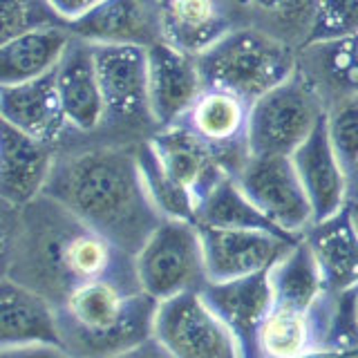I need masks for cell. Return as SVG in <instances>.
I'll return each mask as SVG.
<instances>
[{
	"label": "cell",
	"instance_id": "35",
	"mask_svg": "<svg viewBox=\"0 0 358 358\" xmlns=\"http://www.w3.org/2000/svg\"><path fill=\"white\" fill-rule=\"evenodd\" d=\"M347 184H350V201L358 199V164L347 173Z\"/></svg>",
	"mask_w": 358,
	"mask_h": 358
},
{
	"label": "cell",
	"instance_id": "36",
	"mask_svg": "<svg viewBox=\"0 0 358 358\" xmlns=\"http://www.w3.org/2000/svg\"><path fill=\"white\" fill-rule=\"evenodd\" d=\"M350 309H352V322L354 329L358 334V287L354 291H350Z\"/></svg>",
	"mask_w": 358,
	"mask_h": 358
},
{
	"label": "cell",
	"instance_id": "17",
	"mask_svg": "<svg viewBox=\"0 0 358 358\" xmlns=\"http://www.w3.org/2000/svg\"><path fill=\"white\" fill-rule=\"evenodd\" d=\"M201 296L210 309L231 329L242 358H253L255 338L271 309V282L268 271L229 282H206Z\"/></svg>",
	"mask_w": 358,
	"mask_h": 358
},
{
	"label": "cell",
	"instance_id": "21",
	"mask_svg": "<svg viewBox=\"0 0 358 358\" xmlns=\"http://www.w3.org/2000/svg\"><path fill=\"white\" fill-rule=\"evenodd\" d=\"M0 117L29 137L52 143L67 126L54 72L25 83L0 85Z\"/></svg>",
	"mask_w": 358,
	"mask_h": 358
},
{
	"label": "cell",
	"instance_id": "26",
	"mask_svg": "<svg viewBox=\"0 0 358 358\" xmlns=\"http://www.w3.org/2000/svg\"><path fill=\"white\" fill-rule=\"evenodd\" d=\"M316 14L318 0H249L242 16L249 18V27L260 29L294 50H305Z\"/></svg>",
	"mask_w": 358,
	"mask_h": 358
},
{
	"label": "cell",
	"instance_id": "24",
	"mask_svg": "<svg viewBox=\"0 0 358 358\" xmlns=\"http://www.w3.org/2000/svg\"><path fill=\"white\" fill-rule=\"evenodd\" d=\"M268 282H271V302L275 305L309 309L327 294L316 260L302 238L268 268Z\"/></svg>",
	"mask_w": 358,
	"mask_h": 358
},
{
	"label": "cell",
	"instance_id": "7",
	"mask_svg": "<svg viewBox=\"0 0 358 358\" xmlns=\"http://www.w3.org/2000/svg\"><path fill=\"white\" fill-rule=\"evenodd\" d=\"M152 336L175 358H242L231 329L201 291L159 302Z\"/></svg>",
	"mask_w": 358,
	"mask_h": 358
},
{
	"label": "cell",
	"instance_id": "25",
	"mask_svg": "<svg viewBox=\"0 0 358 358\" xmlns=\"http://www.w3.org/2000/svg\"><path fill=\"white\" fill-rule=\"evenodd\" d=\"M195 224L206 229H244V231H271L280 233L275 224L257 208L235 182V177H224L210 193L199 201L195 210ZM291 238V235H289ZM296 240V238H294Z\"/></svg>",
	"mask_w": 358,
	"mask_h": 358
},
{
	"label": "cell",
	"instance_id": "39",
	"mask_svg": "<svg viewBox=\"0 0 358 358\" xmlns=\"http://www.w3.org/2000/svg\"><path fill=\"white\" fill-rule=\"evenodd\" d=\"M343 358H358V347H356V350H350Z\"/></svg>",
	"mask_w": 358,
	"mask_h": 358
},
{
	"label": "cell",
	"instance_id": "27",
	"mask_svg": "<svg viewBox=\"0 0 358 358\" xmlns=\"http://www.w3.org/2000/svg\"><path fill=\"white\" fill-rule=\"evenodd\" d=\"M305 50L316 52L313 65L324 81L343 90V96L358 94V31L341 41L309 45Z\"/></svg>",
	"mask_w": 358,
	"mask_h": 358
},
{
	"label": "cell",
	"instance_id": "37",
	"mask_svg": "<svg viewBox=\"0 0 358 358\" xmlns=\"http://www.w3.org/2000/svg\"><path fill=\"white\" fill-rule=\"evenodd\" d=\"M345 210H347V215H350V220H352V227H354V231L358 233V199L347 201Z\"/></svg>",
	"mask_w": 358,
	"mask_h": 358
},
{
	"label": "cell",
	"instance_id": "5",
	"mask_svg": "<svg viewBox=\"0 0 358 358\" xmlns=\"http://www.w3.org/2000/svg\"><path fill=\"white\" fill-rule=\"evenodd\" d=\"M134 271L141 291L157 302L201 291L208 275L199 227L190 220L166 217L134 253Z\"/></svg>",
	"mask_w": 358,
	"mask_h": 358
},
{
	"label": "cell",
	"instance_id": "12",
	"mask_svg": "<svg viewBox=\"0 0 358 358\" xmlns=\"http://www.w3.org/2000/svg\"><path fill=\"white\" fill-rule=\"evenodd\" d=\"M155 159L159 162L162 171L193 199L195 210L229 173L220 164L215 150L201 141L193 130L184 123L162 128L148 141Z\"/></svg>",
	"mask_w": 358,
	"mask_h": 358
},
{
	"label": "cell",
	"instance_id": "34",
	"mask_svg": "<svg viewBox=\"0 0 358 358\" xmlns=\"http://www.w3.org/2000/svg\"><path fill=\"white\" fill-rule=\"evenodd\" d=\"M110 358H175V356L168 352L166 347L155 338V336H150L148 341H143L139 345L130 347V350L121 352L117 356H110Z\"/></svg>",
	"mask_w": 358,
	"mask_h": 358
},
{
	"label": "cell",
	"instance_id": "38",
	"mask_svg": "<svg viewBox=\"0 0 358 358\" xmlns=\"http://www.w3.org/2000/svg\"><path fill=\"white\" fill-rule=\"evenodd\" d=\"M233 11H235V16H242L244 14V9L246 5H249V0H224Z\"/></svg>",
	"mask_w": 358,
	"mask_h": 358
},
{
	"label": "cell",
	"instance_id": "31",
	"mask_svg": "<svg viewBox=\"0 0 358 358\" xmlns=\"http://www.w3.org/2000/svg\"><path fill=\"white\" fill-rule=\"evenodd\" d=\"M0 18H3V31H0L3 36H0V41H7L16 36V34L34 27L61 25V20L50 9L48 0H3Z\"/></svg>",
	"mask_w": 358,
	"mask_h": 358
},
{
	"label": "cell",
	"instance_id": "10",
	"mask_svg": "<svg viewBox=\"0 0 358 358\" xmlns=\"http://www.w3.org/2000/svg\"><path fill=\"white\" fill-rule=\"evenodd\" d=\"M249 112L251 103L244 99L227 90L206 87L182 123L215 150L224 171L235 177L251 157L246 143Z\"/></svg>",
	"mask_w": 358,
	"mask_h": 358
},
{
	"label": "cell",
	"instance_id": "16",
	"mask_svg": "<svg viewBox=\"0 0 358 358\" xmlns=\"http://www.w3.org/2000/svg\"><path fill=\"white\" fill-rule=\"evenodd\" d=\"M50 143L3 121L0 128V197L9 208H25L43 197L54 171Z\"/></svg>",
	"mask_w": 358,
	"mask_h": 358
},
{
	"label": "cell",
	"instance_id": "23",
	"mask_svg": "<svg viewBox=\"0 0 358 358\" xmlns=\"http://www.w3.org/2000/svg\"><path fill=\"white\" fill-rule=\"evenodd\" d=\"M70 27L45 25L0 41V85L52 74L72 43Z\"/></svg>",
	"mask_w": 358,
	"mask_h": 358
},
{
	"label": "cell",
	"instance_id": "20",
	"mask_svg": "<svg viewBox=\"0 0 358 358\" xmlns=\"http://www.w3.org/2000/svg\"><path fill=\"white\" fill-rule=\"evenodd\" d=\"M61 345L54 302L7 275L0 280V347Z\"/></svg>",
	"mask_w": 358,
	"mask_h": 358
},
{
	"label": "cell",
	"instance_id": "1",
	"mask_svg": "<svg viewBox=\"0 0 358 358\" xmlns=\"http://www.w3.org/2000/svg\"><path fill=\"white\" fill-rule=\"evenodd\" d=\"M5 275L38 291L54 307L92 280L141 289L134 255L45 195L5 217Z\"/></svg>",
	"mask_w": 358,
	"mask_h": 358
},
{
	"label": "cell",
	"instance_id": "6",
	"mask_svg": "<svg viewBox=\"0 0 358 358\" xmlns=\"http://www.w3.org/2000/svg\"><path fill=\"white\" fill-rule=\"evenodd\" d=\"M322 115L316 85L298 70L289 81L251 103L246 132L251 157H291Z\"/></svg>",
	"mask_w": 358,
	"mask_h": 358
},
{
	"label": "cell",
	"instance_id": "15",
	"mask_svg": "<svg viewBox=\"0 0 358 358\" xmlns=\"http://www.w3.org/2000/svg\"><path fill=\"white\" fill-rule=\"evenodd\" d=\"M108 117L132 121L148 112V50L134 45H92Z\"/></svg>",
	"mask_w": 358,
	"mask_h": 358
},
{
	"label": "cell",
	"instance_id": "11",
	"mask_svg": "<svg viewBox=\"0 0 358 358\" xmlns=\"http://www.w3.org/2000/svg\"><path fill=\"white\" fill-rule=\"evenodd\" d=\"M204 90L197 56L166 41L148 48V112L157 126L182 123Z\"/></svg>",
	"mask_w": 358,
	"mask_h": 358
},
{
	"label": "cell",
	"instance_id": "9",
	"mask_svg": "<svg viewBox=\"0 0 358 358\" xmlns=\"http://www.w3.org/2000/svg\"><path fill=\"white\" fill-rule=\"evenodd\" d=\"M208 282L249 278L268 271L298 240L271 231L199 227Z\"/></svg>",
	"mask_w": 358,
	"mask_h": 358
},
{
	"label": "cell",
	"instance_id": "30",
	"mask_svg": "<svg viewBox=\"0 0 358 358\" xmlns=\"http://www.w3.org/2000/svg\"><path fill=\"white\" fill-rule=\"evenodd\" d=\"M358 31V0H318L309 45L341 41ZM307 45V48H309Z\"/></svg>",
	"mask_w": 358,
	"mask_h": 358
},
{
	"label": "cell",
	"instance_id": "4",
	"mask_svg": "<svg viewBox=\"0 0 358 358\" xmlns=\"http://www.w3.org/2000/svg\"><path fill=\"white\" fill-rule=\"evenodd\" d=\"M197 61L206 87L227 90L246 103H253L298 72L294 48L249 25L231 29L199 54Z\"/></svg>",
	"mask_w": 358,
	"mask_h": 358
},
{
	"label": "cell",
	"instance_id": "8",
	"mask_svg": "<svg viewBox=\"0 0 358 358\" xmlns=\"http://www.w3.org/2000/svg\"><path fill=\"white\" fill-rule=\"evenodd\" d=\"M235 182L275 227L300 240L313 224V210L291 157H249Z\"/></svg>",
	"mask_w": 358,
	"mask_h": 358
},
{
	"label": "cell",
	"instance_id": "33",
	"mask_svg": "<svg viewBox=\"0 0 358 358\" xmlns=\"http://www.w3.org/2000/svg\"><path fill=\"white\" fill-rule=\"evenodd\" d=\"M101 0H48L50 9L56 14L61 22H65L67 27L76 22L78 18H83L90 9H94Z\"/></svg>",
	"mask_w": 358,
	"mask_h": 358
},
{
	"label": "cell",
	"instance_id": "28",
	"mask_svg": "<svg viewBox=\"0 0 358 358\" xmlns=\"http://www.w3.org/2000/svg\"><path fill=\"white\" fill-rule=\"evenodd\" d=\"M141 175L148 193L155 201V206L159 208L164 217H175V220H190L195 222V204L182 188H179L171 177H168L159 162L155 159V155L150 150V145H141V150L137 152Z\"/></svg>",
	"mask_w": 358,
	"mask_h": 358
},
{
	"label": "cell",
	"instance_id": "19",
	"mask_svg": "<svg viewBox=\"0 0 358 358\" xmlns=\"http://www.w3.org/2000/svg\"><path fill=\"white\" fill-rule=\"evenodd\" d=\"M164 41L199 56L235 29V11L224 0H157Z\"/></svg>",
	"mask_w": 358,
	"mask_h": 358
},
{
	"label": "cell",
	"instance_id": "3",
	"mask_svg": "<svg viewBox=\"0 0 358 358\" xmlns=\"http://www.w3.org/2000/svg\"><path fill=\"white\" fill-rule=\"evenodd\" d=\"M159 302L115 280H92L56 305L61 347L74 358H110L155 334Z\"/></svg>",
	"mask_w": 358,
	"mask_h": 358
},
{
	"label": "cell",
	"instance_id": "32",
	"mask_svg": "<svg viewBox=\"0 0 358 358\" xmlns=\"http://www.w3.org/2000/svg\"><path fill=\"white\" fill-rule=\"evenodd\" d=\"M0 358H74L61 345H22L0 347Z\"/></svg>",
	"mask_w": 358,
	"mask_h": 358
},
{
	"label": "cell",
	"instance_id": "2",
	"mask_svg": "<svg viewBox=\"0 0 358 358\" xmlns=\"http://www.w3.org/2000/svg\"><path fill=\"white\" fill-rule=\"evenodd\" d=\"M43 195L130 255L166 220L145 188L139 157L119 148L56 159Z\"/></svg>",
	"mask_w": 358,
	"mask_h": 358
},
{
	"label": "cell",
	"instance_id": "18",
	"mask_svg": "<svg viewBox=\"0 0 358 358\" xmlns=\"http://www.w3.org/2000/svg\"><path fill=\"white\" fill-rule=\"evenodd\" d=\"M54 76L67 126L83 132L99 128L108 117V110L101 92L92 45L72 38L59 67L54 70Z\"/></svg>",
	"mask_w": 358,
	"mask_h": 358
},
{
	"label": "cell",
	"instance_id": "13",
	"mask_svg": "<svg viewBox=\"0 0 358 358\" xmlns=\"http://www.w3.org/2000/svg\"><path fill=\"white\" fill-rule=\"evenodd\" d=\"M291 162L309 197L313 224L345 210L350 201V184H347V173L329 139L327 110L309 137L291 155Z\"/></svg>",
	"mask_w": 358,
	"mask_h": 358
},
{
	"label": "cell",
	"instance_id": "22",
	"mask_svg": "<svg viewBox=\"0 0 358 358\" xmlns=\"http://www.w3.org/2000/svg\"><path fill=\"white\" fill-rule=\"evenodd\" d=\"M302 240L316 260L324 289L331 294H350L358 287V233L347 210L311 224Z\"/></svg>",
	"mask_w": 358,
	"mask_h": 358
},
{
	"label": "cell",
	"instance_id": "29",
	"mask_svg": "<svg viewBox=\"0 0 358 358\" xmlns=\"http://www.w3.org/2000/svg\"><path fill=\"white\" fill-rule=\"evenodd\" d=\"M327 132L345 173H350L358 164V94L341 96L327 110Z\"/></svg>",
	"mask_w": 358,
	"mask_h": 358
},
{
	"label": "cell",
	"instance_id": "14",
	"mask_svg": "<svg viewBox=\"0 0 358 358\" xmlns=\"http://www.w3.org/2000/svg\"><path fill=\"white\" fill-rule=\"evenodd\" d=\"M70 31L90 45H134L148 50L164 41L157 0H101L72 22Z\"/></svg>",
	"mask_w": 358,
	"mask_h": 358
}]
</instances>
